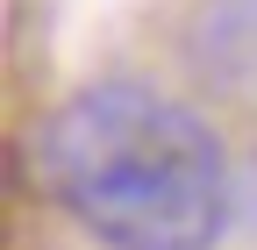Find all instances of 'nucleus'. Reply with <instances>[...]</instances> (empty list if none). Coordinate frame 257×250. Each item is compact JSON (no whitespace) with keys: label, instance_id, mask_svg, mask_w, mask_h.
I'll use <instances>...</instances> for the list:
<instances>
[{"label":"nucleus","instance_id":"obj_1","mask_svg":"<svg viewBox=\"0 0 257 250\" xmlns=\"http://www.w3.org/2000/svg\"><path fill=\"white\" fill-rule=\"evenodd\" d=\"M36 172L107 250H207L236 207L214 129L128 79L86 86L43 121Z\"/></svg>","mask_w":257,"mask_h":250}]
</instances>
